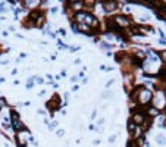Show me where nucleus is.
I'll return each instance as SVG.
<instances>
[{
	"mask_svg": "<svg viewBox=\"0 0 166 147\" xmlns=\"http://www.w3.org/2000/svg\"><path fill=\"white\" fill-rule=\"evenodd\" d=\"M96 115H97V110H93V113H91V119H96Z\"/></svg>",
	"mask_w": 166,
	"mask_h": 147,
	"instance_id": "20",
	"label": "nucleus"
},
{
	"mask_svg": "<svg viewBox=\"0 0 166 147\" xmlns=\"http://www.w3.org/2000/svg\"><path fill=\"white\" fill-rule=\"evenodd\" d=\"M165 93H166V91H165Z\"/></svg>",
	"mask_w": 166,
	"mask_h": 147,
	"instance_id": "26",
	"label": "nucleus"
},
{
	"mask_svg": "<svg viewBox=\"0 0 166 147\" xmlns=\"http://www.w3.org/2000/svg\"><path fill=\"white\" fill-rule=\"evenodd\" d=\"M159 58H160L162 60H165V62H166V50L160 52V53H159Z\"/></svg>",
	"mask_w": 166,
	"mask_h": 147,
	"instance_id": "11",
	"label": "nucleus"
},
{
	"mask_svg": "<svg viewBox=\"0 0 166 147\" xmlns=\"http://www.w3.org/2000/svg\"><path fill=\"white\" fill-rule=\"evenodd\" d=\"M109 96H112V91L109 93V91H106V93H103V96H102V99H107Z\"/></svg>",
	"mask_w": 166,
	"mask_h": 147,
	"instance_id": "13",
	"label": "nucleus"
},
{
	"mask_svg": "<svg viewBox=\"0 0 166 147\" xmlns=\"http://www.w3.org/2000/svg\"><path fill=\"white\" fill-rule=\"evenodd\" d=\"M3 81H5V80H3V78H0V84H2V83H3Z\"/></svg>",
	"mask_w": 166,
	"mask_h": 147,
	"instance_id": "25",
	"label": "nucleus"
},
{
	"mask_svg": "<svg viewBox=\"0 0 166 147\" xmlns=\"http://www.w3.org/2000/svg\"><path fill=\"white\" fill-rule=\"evenodd\" d=\"M149 119V116L144 113V112H141V110H135L131 116V121L134 122L135 125H140V127H143L146 125V121Z\"/></svg>",
	"mask_w": 166,
	"mask_h": 147,
	"instance_id": "3",
	"label": "nucleus"
},
{
	"mask_svg": "<svg viewBox=\"0 0 166 147\" xmlns=\"http://www.w3.org/2000/svg\"><path fill=\"white\" fill-rule=\"evenodd\" d=\"M113 83H115V80H109V81L106 83V88H109V87H110V85H112Z\"/></svg>",
	"mask_w": 166,
	"mask_h": 147,
	"instance_id": "17",
	"label": "nucleus"
},
{
	"mask_svg": "<svg viewBox=\"0 0 166 147\" xmlns=\"http://www.w3.org/2000/svg\"><path fill=\"white\" fill-rule=\"evenodd\" d=\"M10 127H12L16 132L25 130V127H24L22 121H21L19 113H18V112H15V110H10Z\"/></svg>",
	"mask_w": 166,
	"mask_h": 147,
	"instance_id": "2",
	"label": "nucleus"
},
{
	"mask_svg": "<svg viewBox=\"0 0 166 147\" xmlns=\"http://www.w3.org/2000/svg\"><path fill=\"white\" fill-rule=\"evenodd\" d=\"M59 33H60V34H62V35H63V37H65V35H66V31H65V30H59Z\"/></svg>",
	"mask_w": 166,
	"mask_h": 147,
	"instance_id": "23",
	"label": "nucleus"
},
{
	"mask_svg": "<svg viewBox=\"0 0 166 147\" xmlns=\"http://www.w3.org/2000/svg\"><path fill=\"white\" fill-rule=\"evenodd\" d=\"M100 47H102V50H106V52H110V49L113 47V44H109V43H100Z\"/></svg>",
	"mask_w": 166,
	"mask_h": 147,
	"instance_id": "8",
	"label": "nucleus"
},
{
	"mask_svg": "<svg viewBox=\"0 0 166 147\" xmlns=\"http://www.w3.org/2000/svg\"><path fill=\"white\" fill-rule=\"evenodd\" d=\"M93 146H100V140H94L93 141Z\"/></svg>",
	"mask_w": 166,
	"mask_h": 147,
	"instance_id": "21",
	"label": "nucleus"
},
{
	"mask_svg": "<svg viewBox=\"0 0 166 147\" xmlns=\"http://www.w3.org/2000/svg\"><path fill=\"white\" fill-rule=\"evenodd\" d=\"M50 12H52V13H53V15H55V13H56V12H57V8H52V9H50Z\"/></svg>",
	"mask_w": 166,
	"mask_h": 147,
	"instance_id": "22",
	"label": "nucleus"
},
{
	"mask_svg": "<svg viewBox=\"0 0 166 147\" xmlns=\"http://www.w3.org/2000/svg\"><path fill=\"white\" fill-rule=\"evenodd\" d=\"M156 141H157L160 146H165V144H166V137H165L163 134H159V135H156Z\"/></svg>",
	"mask_w": 166,
	"mask_h": 147,
	"instance_id": "7",
	"label": "nucleus"
},
{
	"mask_svg": "<svg viewBox=\"0 0 166 147\" xmlns=\"http://www.w3.org/2000/svg\"><path fill=\"white\" fill-rule=\"evenodd\" d=\"M102 6H103V12L104 13H109V12H113L118 8V3L116 2H103Z\"/></svg>",
	"mask_w": 166,
	"mask_h": 147,
	"instance_id": "6",
	"label": "nucleus"
},
{
	"mask_svg": "<svg viewBox=\"0 0 166 147\" xmlns=\"http://www.w3.org/2000/svg\"><path fill=\"white\" fill-rule=\"evenodd\" d=\"M132 94H134V99L137 100V103L141 106L149 105L153 100V93L146 87H138L135 91H132Z\"/></svg>",
	"mask_w": 166,
	"mask_h": 147,
	"instance_id": "1",
	"label": "nucleus"
},
{
	"mask_svg": "<svg viewBox=\"0 0 166 147\" xmlns=\"http://www.w3.org/2000/svg\"><path fill=\"white\" fill-rule=\"evenodd\" d=\"M71 81H72V83H75V81H78V77H72V78H71Z\"/></svg>",
	"mask_w": 166,
	"mask_h": 147,
	"instance_id": "24",
	"label": "nucleus"
},
{
	"mask_svg": "<svg viewBox=\"0 0 166 147\" xmlns=\"http://www.w3.org/2000/svg\"><path fill=\"white\" fill-rule=\"evenodd\" d=\"M56 134H57V137H63L65 131H63V130H57V132H56Z\"/></svg>",
	"mask_w": 166,
	"mask_h": 147,
	"instance_id": "18",
	"label": "nucleus"
},
{
	"mask_svg": "<svg viewBox=\"0 0 166 147\" xmlns=\"http://www.w3.org/2000/svg\"><path fill=\"white\" fill-rule=\"evenodd\" d=\"M113 21L116 22V25L119 27L121 30H122V28H129V27H131V19H129L128 16H125V15H116Z\"/></svg>",
	"mask_w": 166,
	"mask_h": 147,
	"instance_id": "4",
	"label": "nucleus"
},
{
	"mask_svg": "<svg viewBox=\"0 0 166 147\" xmlns=\"http://www.w3.org/2000/svg\"><path fill=\"white\" fill-rule=\"evenodd\" d=\"M149 19H150L149 15H143V16H141V21H143V22H146V21H149Z\"/></svg>",
	"mask_w": 166,
	"mask_h": 147,
	"instance_id": "15",
	"label": "nucleus"
},
{
	"mask_svg": "<svg viewBox=\"0 0 166 147\" xmlns=\"http://www.w3.org/2000/svg\"><path fill=\"white\" fill-rule=\"evenodd\" d=\"M56 127H57V122H56V121H55V122H52V124L49 125V128H50V130H55Z\"/></svg>",
	"mask_w": 166,
	"mask_h": 147,
	"instance_id": "14",
	"label": "nucleus"
},
{
	"mask_svg": "<svg viewBox=\"0 0 166 147\" xmlns=\"http://www.w3.org/2000/svg\"><path fill=\"white\" fill-rule=\"evenodd\" d=\"M59 106H60V99H59V96H53L52 100L47 102V109H49L52 113H53V110H57Z\"/></svg>",
	"mask_w": 166,
	"mask_h": 147,
	"instance_id": "5",
	"label": "nucleus"
},
{
	"mask_svg": "<svg viewBox=\"0 0 166 147\" xmlns=\"http://www.w3.org/2000/svg\"><path fill=\"white\" fill-rule=\"evenodd\" d=\"M3 106H6V100L5 99H0V109H2Z\"/></svg>",
	"mask_w": 166,
	"mask_h": 147,
	"instance_id": "16",
	"label": "nucleus"
},
{
	"mask_svg": "<svg viewBox=\"0 0 166 147\" xmlns=\"http://www.w3.org/2000/svg\"><path fill=\"white\" fill-rule=\"evenodd\" d=\"M35 81H37V84H44V80L41 77H35Z\"/></svg>",
	"mask_w": 166,
	"mask_h": 147,
	"instance_id": "12",
	"label": "nucleus"
},
{
	"mask_svg": "<svg viewBox=\"0 0 166 147\" xmlns=\"http://www.w3.org/2000/svg\"><path fill=\"white\" fill-rule=\"evenodd\" d=\"M127 147H140V146H138L137 141H134V140H128V141H127Z\"/></svg>",
	"mask_w": 166,
	"mask_h": 147,
	"instance_id": "9",
	"label": "nucleus"
},
{
	"mask_svg": "<svg viewBox=\"0 0 166 147\" xmlns=\"http://www.w3.org/2000/svg\"><path fill=\"white\" fill-rule=\"evenodd\" d=\"M106 40H109V41H115V40H116V37H115L112 33H107V34H106Z\"/></svg>",
	"mask_w": 166,
	"mask_h": 147,
	"instance_id": "10",
	"label": "nucleus"
},
{
	"mask_svg": "<svg viewBox=\"0 0 166 147\" xmlns=\"http://www.w3.org/2000/svg\"><path fill=\"white\" fill-rule=\"evenodd\" d=\"M115 140H116V135H110V137H109V143H110V144L115 143Z\"/></svg>",
	"mask_w": 166,
	"mask_h": 147,
	"instance_id": "19",
	"label": "nucleus"
}]
</instances>
